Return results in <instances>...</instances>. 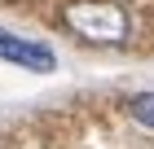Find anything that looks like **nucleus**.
I'll list each match as a JSON object with an SVG mask.
<instances>
[{
    "label": "nucleus",
    "mask_w": 154,
    "mask_h": 149,
    "mask_svg": "<svg viewBox=\"0 0 154 149\" xmlns=\"http://www.w3.org/2000/svg\"><path fill=\"white\" fill-rule=\"evenodd\" d=\"M128 114L137 118L141 127L154 132V92H137V97H128Z\"/></svg>",
    "instance_id": "7ed1b4c3"
},
{
    "label": "nucleus",
    "mask_w": 154,
    "mask_h": 149,
    "mask_svg": "<svg viewBox=\"0 0 154 149\" xmlns=\"http://www.w3.org/2000/svg\"><path fill=\"white\" fill-rule=\"evenodd\" d=\"M0 61H13V66H22V70H40V75L57 66L53 48L35 44V40H18L9 31H0Z\"/></svg>",
    "instance_id": "f03ea898"
},
{
    "label": "nucleus",
    "mask_w": 154,
    "mask_h": 149,
    "mask_svg": "<svg viewBox=\"0 0 154 149\" xmlns=\"http://www.w3.org/2000/svg\"><path fill=\"white\" fill-rule=\"evenodd\" d=\"M62 18L88 44H123L128 40V13L115 0H75V4H66Z\"/></svg>",
    "instance_id": "f257e3e1"
}]
</instances>
